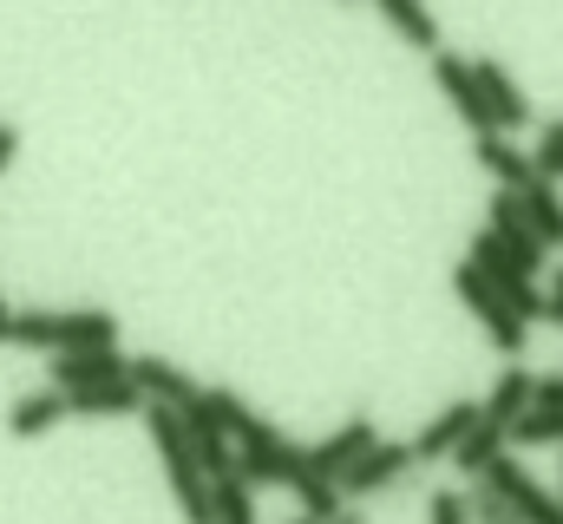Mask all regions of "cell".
Wrapping results in <instances>:
<instances>
[{"label": "cell", "mask_w": 563, "mask_h": 524, "mask_svg": "<svg viewBox=\"0 0 563 524\" xmlns=\"http://www.w3.org/2000/svg\"><path fill=\"white\" fill-rule=\"evenodd\" d=\"M478 485H492V492H498V499H505L525 524H563V499L551 492V485H538V479H531V466H525V459H511V452H505Z\"/></svg>", "instance_id": "obj_6"}, {"label": "cell", "mask_w": 563, "mask_h": 524, "mask_svg": "<svg viewBox=\"0 0 563 524\" xmlns=\"http://www.w3.org/2000/svg\"><path fill=\"white\" fill-rule=\"evenodd\" d=\"M518 204H525V223H531V237L544 243V250H563V197L551 177H538V184H525L518 190Z\"/></svg>", "instance_id": "obj_18"}, {"label": "cell", "mask_w": 563, "mask_h": 524, "mask_svg": "<svg viewBox=\"0 0 563 524\" xmlns=\"http://www.w3.org/2000/svg\"><path fill=\"white\" fill-rule=\"evenodd\" d=\"M144 433H151V446L164 459V479L177 492V512L190 524H210V479H203V466H197V452L184 439V419L170 406H144Z\"/></svg>", "instance_id": "obj_2"}, {"label": "cell", "mask_w": 563, "mask_h": 524, "mask_svg": "<svg viewBox=\"0 0 563 524\" xmlns=\"http://www.w3.org/2000/svg\"><path fill=\"white\" fill-rule=\"evenodd\" d=\"M511 446H563V413H544V406H531L511 433H505Z\"/></svg>", "instance_id": "obj_24"}, {"label": "cell", "mask_w": 563, "mask_h": 524, "mask_svg": "<svg viewBox=\"0 0 563 524\" xmlns=\"http://www.w3.org/2000/svg\"><path fill=\"white\" fill-rule=\"evenodd\" d=\"M544 321H551V328H563V295H544Z\"/></svg>", "instance_id": "obj_29"}, {"label": "cell", "mask_w": 563, "mask_h": 524, "mask_svg": "<svg viewBox=\"0 0 563 524\" xmlns=\"http://www.w3.org/2000/svg\"><path fill=\"white\" fill-rule=\"evenodd\" d=\"M472 157H478V171H492V184L498 190H525V184H538V157L525 151V144H511V138H472Z\"/></svg>", "instance_id": "obj_14"}, {"label": "cell", "mask_w": 563, "mask_h": 524, "mask_svg": "<svg viewBox=\"0 0 563 524\" xmlns=\"http://www.w3.org/2000/svg\"><path fill=\"white\" fill-rule=\"evenodd\" d=\"M452 288H459V302L478 315V328L492 335V348L518 361V354H525V341H531V328L511 315V302H505V295H498V288H492V282L472 269V262H459V269H452Z\"/></svg>", "instance_id": "obj_3"}, {"label": "cell", "mask_w": 563, "mask_h": 524, "mask_svg": "<svg viewBox=\"0 0 563 524\" xmlns=\"http://www.w3.org/2000/svg\"><path fill=\"white\" fill-rule=\"evenodd\" d=\"M472 73H478V92H485V106H492L498 138H511V131L531 125V99H525V86H518L498 59H472Z\"/></svg>", "instance_id": "obj_12"}, {"label": "cell", "mask_w": 563, "mask_h": 524, "mask_svg": "<svg viewBox=\"0 0 563 524\" xmlns=\"http://www.w3.org/2000/svg\"><path fill=\"white\" fill-rule=\"evenodd\" d=\"M132 387H139L151 406H170V413H184V406L203 393L170 354H132Z\"/></svg>", "instance_id": "obj_11"}, {"label": "cell", "mask_w": 563, "mask_h": 524, "mask_svg": "<svg viewBox=\"0 0 563 524\" xmlns=\"http://www.w3.org/2000/svg\"><path fill=\"white\" fill-rule=\"evenodd\" d=\"M210 524H256V485L243 472L210 479Z\"/></svg>", "instance_id": "obj_22"}, {"label": "cell", "mask_w": 563, "mask_h": 524, "mask_svg": "<svg viewBox=\"0 0 563 524\" xmlns=\"http://www.w3.org/2000/svg\"><path fill=\"white\" fill-rule=\"evenodd\" d=\"M538 406L544 413H563V374H538Z\"/></svg>", "instance_id": "obj_27"}, {"label": "cell", "mask_w": 563, "mask_h": 524, "mask_svg": "<svg viewBox=\"0 0 563 524\" xmlns=\"http://www.w3.org/2000/svg\"><path fill=\"white\" fill-rule=\"evenodd\" d=\"M53 387L59 393H92V387H112V381H132V354L119 348H92V354H53L46 361Z\"/></svg>", "instance_id": "obj_9"}, {"label": "cell", "mask_w": 563, "mask_h": 524, "mask_svg": "<svg viewBox=\"0 0 563 524\" xmlns=\"http://www.w3.org/2000/svg\"><path fill=\"white\" fill-rule=\"evenodd\" d=\"M558 499H563V479H558Z\"/></svg>", "instance_id": "obj_33"}, {"label": "cell", "mask_w": 563, "mask_h": 524, "mask_svg": "<svg viewBox=\"0 0 563 524\" xmlns=\"http://www.w3.org/2000/svg\"><path fill=\"white\" fill-rule=\"evenodd\" d=\"M295 524H314V518H295Z\"/></svg>", "instance_id": "obj_34"}, {"label": "cell", "mask_w": 563, "mask_h": 524, "mask_svg": "<svg viewBox=\"0 0 563 524\" xmlns=\"http://www.w3.org/2000/svg\"><path fill=\"white\" fill-rule=\"evenodd\" d=\"M236 472L250 485H295L308 472V446L295 439H269V446H236Z\"/></svg>", "instance_id": "obj_13"}, {"label": "cell", "mask_w": 563, "mask_h": 524, "mask_svg": "<svg viewBox=\"0 0 563 524\" xmlns=\"http://www.w3.org/2000/svg\"><path fill=\"white\" fill-rule=\"evenodd\" d=\"M551 295H563V269H558V288H551Z\"/></svg>", "instance_id": "obj_32"}, {"label": "cell", "mask_w": 563, "mask_h": 524, "mask_svg": "<svg viewBox=\"0 0 563 524\" xmlns=\"http://www.w3.org/2000/svg\"><path fill=\"white\" fill-rule=\"evenodd\" d=\"M478 419H485V406H478V400H445V406L426 419L420 433H413V459H420V466H432V459H452Z\"/></svg>", "instance_id": "obj_10"}, {"label": "cell", "mask_w": 563, "mask_h": 524, "mask_svg": "<svg viewBox=\"0 0 563 524\" xmlns=\"http://www.w3.org/2000/svg\"><path fill=\"white\" fill-rule=\"evenodd\" d=\"M505 446H511V439H505V426H492V419H478V426L465 433V446L452 452V466H459V472H465V479L478 485V479H485V472H492V466L505 459Z\"/></svg>", "instance_id": "obj_20"}, {"label": "cell", "mask_w": 563, "mask_h": 524, "mask_svg": "<svg viewBox=\"0 0 563 524\" xmlns=\"http://www.w3.org/2000/svg\"><path fill=\"white\" fill-rule=\"evenodd\" d=\"M380 13H387V26H394L407 46L439 53V20H432V7H420V0H380Z\"/></svg>", "instance_id": "obj_21"}, {"label": "cell", "mask_w": 563, "mask_h": 524, "mask_svg": "<svg viewBox=\"0 0 563 524\" xmlns=\"http://www.w3.org/2000/svg\"><path fill=\"white\" fill-rule=\"evenodd\" d=\"M478 406H485V419H492V426H505V433H511V426L538 406V374H531L525 361H511V368L492 381V393H485Z\"/></svg>", "instance_id": "obj_16"}, {"label": "cell", "mask_w": 563, "mask_h": 524, "mask_svg": "<svg viewBox=\"0 0 563 524\" xmlns=\"http://www.w3.org/2000/svg\"><path fill=\"white\" fill-rule=\"evenodd\" d=\"M13 348H33L46 361L119 348V315L112 308H26V315H13Z\"/></svg>", "instance_id": "obj_1"}, {"label": "cell", "mask_w": 563, "mask_h": 524, "mask_svg": "<svg viewBox=\"0 0 563 524\" xmlns=\"http://www.w3.org/2000/svg\"><path fill=\"white\" fill-rule=\"evenodd\" d=\"M66 406H73L79 419H125V413H144L151 400H144L132 381H112V387H92V393H66Z\"/></svg>", "instance_id": "obj_19"}, {"label": "cell", "mask_w": 563, "mask_h": 524, "mask_svg": "<svg viewBox=\"0 0 563 524\" xmlns=\"http://www.w3.org/2000/svg\"><path fill=\"white\" fill-rule=\"evenodd\" d=\"M426 524H472V505H465V492L439 485V492L426 499Z\"/></svg>", "instance_id": "obj_25"}, {"label": "cell", "mask_w": 563, "mask_h": 524, "mask_svg": "<svg viewBox=\"0 0 563 524\" xmlns=\"http://www.w3.org/2000/svg\"><path fill=\"white\" fill-rule=\"evenodd\" d=\"M203 400H210V413L223 419V433H230L236 446H269V439H288L276 419H263V413H256V406H250L243 393H230V387H203Z\"/></svg>", "instance_id": "obj_15"}, {"label": "cell", "mask_w": 563, "mask_h": 524, "mask_svg": "<svg viewBox=\"0 0 563 524\" xmlns=\"http://www.w3.org/2000/svg\"><path fill=\"white\" fill-rule=\"evenodd\" d=\"M407 472H420V459H413V439H380L347 479H341V499L347 505H361V499H380V492H394V485H407Z\"/></svg>", "instance_id": "obj_7"}, {"label": "cell", "mask_w": 563, "mask_h": 524, "mask_svg": "<svg viewBox=\"0 0 563 524\" xmlns=\"http://www.w3.org/2000/svg\"><path fill=\"white\" fill-rule=\"evenodd\" d=\"M465 262H472V269L505 295V302H511V315H518L525 328H531V321H544V288H538V282H531L511 256H505V250H498V237H492V230H478V237H472Z\"/></svg>", "instance_id": "obj_4"}, {"label": "cell", "mask_w": 563, "mask_h": 524, "mask_svg": "<svg viewBox=\"0 0 563 524\" xmlns=\"http://www.w3.org/2000/svg\"><path fill=\"white\" fill-rule=\"evenodd\" d=\"M66 413H73V406H66V393L46 381V387L20 393V400L7 406V433H13V439H40V433H53Z\"/></svg>", "instance_id": "obj_17"}, {"label": "cell", "mask_w": 563, "mask_h": 524, "mask_svg": "<svg viewBox=\"0 0 563 524\" xmlns=\"http://www.w3.org/2000/svg\"><path fill=\"white\" fill-rule=\"evenodd\" d=\"M432 86L445 92V106L465 119V131H472V138H492V131H498V125H492V106H485V92H478V73H472V59H459V53H445V46H439V53H432Z\"/></svg>", "instance_id": "obj_8"}, {"label": "cell", "mask_w": 563, "mask_h": 524, "mask_svg": "<svg viewBox=\"0 0 563 524\" xmlns=\"http://www.w3.org/2000/svg\"><path fill=\"white\" fill-rule=\"evenodd\" d=\"M531 157H538V177H551V184H558V177H563V119L544 125V138H538V151H531Z\"/></svg>", "instance_id": "obj_26"}, {"label": "cell", "mask_w": 563, "mask_h": 524, "mask_svg": "<svg viewBox=\"0 0 563 524\" xmlns=\"http://www.w3.org/2000/svg\"><path fill=\"white\" fill-rule=\"evenodd\" d=\"M288 492L301 499V518H314V524H334L341 512H347V499H341V485H321V479H295Z\"/></svg>", "instance_id": "obj_23"}, {"label": "cell", "mask_w": 563, "mask_h": 524, "mask_svg": "<svg viewBox=\"0 0 563 524\" xmlns=\"http://www.w3.org/2000/svg\"><path fill=\"white\" fill-rule=\"evenodd\" d=\"M0 341L13 348V308H7V302H0Z\"/></svg>", "instance_id": "obj_30"}, {"label": "cell", "mask_w": 563, "mask_h": 524, "mask_svg": "<svg viewBox=\"0 0 563 524\" xmlns=\"http://www.w3.org/2000/svg\"><path fill=\"white\" fill-rule=\"evenodd\" d=\"M334 524H367V512H361V505H347V512H341Z\"/></svg>", "instance_id": "obj_31"}, {"label": "cell", "mask_w": 563, "mask_h": 524, "mask_svg": "<svg viewBox=\"0 0 563 524\" xmlns=\"http://www.w3.org/2000/svg\"><path fill=\"white\" fill-rule=\"evenodd\" d=\"M13 151H20V131H13V125H0V171L13 164Z\"/></svg>", "instance_id": "obj_28"}, {"label": "cell", "mask_w": 563, "mask_h": 524, "mask_svg": "<svg viewBox=\"0 0 563 524\" xmlns=\"http://www.w3.org/2000/svg\"><path fill=\"white\" fill-rule=\"evenodd\" d=\"M374 446H380V426H374L367 413H354L347 426H334L328 439H314V446H308V472H301V479L341 485V479H347V472H354V466L374 452Z\"/></svg>", "instance_id": "obj_5"}]
</instances>
